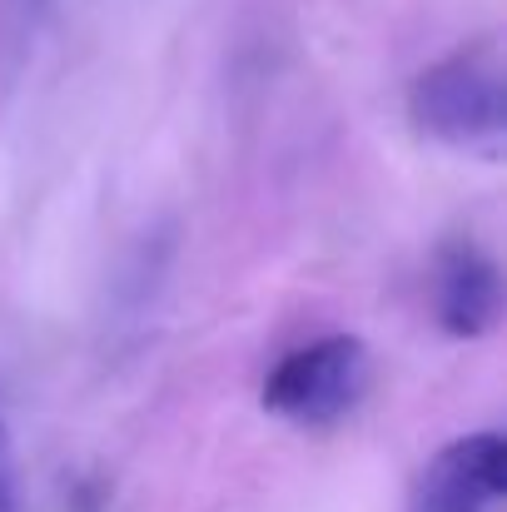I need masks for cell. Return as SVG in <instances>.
Wrapping results in <instances>:
<instances>
[{"label": "cell", "instance_id": "obj_1", "mask_svg": "<svg viewBox=\"0 0 507 512\" xmlns=\"http://www.w3.org/2000/svg\"><path fill=\"white\" fill-rule=\"evenodd\" d=\"M408 115L418 135L453 145V150H498L503 145V65L493 45H463L433 60L408 85Z\"/></svg>", "mask_w": 507, "mask_h": 512}, {"label": "cell", "instance_id": "obj_2", "mask_svg": "<svg viewBox=\"0 0 507 512\" xmlns=\"http://www.w3.org/2000/svg\"><path fill=\"white\" fill-rule=\"evenodd\" d=\"M368 383H373V358L363 339L324 334L299 343L269 368L259 403L294 428H334L368 398Z\"/></svg>", "mask_w": 507, "mask_h": 512}, {"label": "cell", "instance_id": "obj_3", "mask_svg": "<svg viewBox=\"0 0 507 512\" xmlns=\"http://www.w3.org/2000/svg\"><path fill=\"white\" fill-rule=\"evenodd\" d=\"M433 314H438V329L448 339H483L498 329L503 319V274H498V259L458 234L438 249V264H433Z\"/></svg>", "mask_w": 507, "mask_h": 512}, {"label": "cell", "instance_id": "obj_4", "mask_svg": "<svg viewBox=\"0 0 507 512\" xmlns=\"http://www.w3.org/2000/svg\"><path fill=\"white\" fill-rule=\"evenodd\" d=\"M507 493V443L503 433L483 428L468 438H453L423 478L418 512H488Z\"/></svg>", "mask_w": 507, "mask_h": 512}, {"label": "cell", "instance_id": "obj_5", "mask_svg": "<svg viewBox=\"0 0 507 512\" xmlns=\"http://www.w3.org/2000/svg\"><path fill=\"white\" fill-rule=\"evenodd\" d=\"M0 512H25L20 478H15V453H10V433H5V423H0Z\"/></svg>", "mask_w": 507, "mask_h": 512}]
</instances>
